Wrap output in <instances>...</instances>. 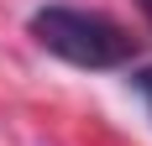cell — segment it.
<instances>
[{"instance_id":"3","label":"cell","mask_w":152,"mask_h":146,"mask_svg":"<svg viewBox=\"0 0 152 146\" xmlns=\"http://www.w3.org/2000/svg\"><path fill=\"white\" fill-rule=\"evenodd\" d=\"M137 5H142V16H147V21H152V0H137Z\"/></svg>"},{"instance_id":"2","label":"cell","mask_w":152,"mask_h":146,"mask_svg":"<svg viewBox=\"0 0 152 146\" xmlns=\"http://www.w3.org/2000/svg\"><path fill=\"white\" fill-rule=\"evenodd\" d=\"M131 84H137V89H142V99L152 104V68H137V73H131Z\"/></svg>"},{"instance_id":"1","label":"cell","mask_w":152,"mask_h":146,"mask_svg":"<svg viewBox=\"0 0 152 146\" xmlns=\"http://www.w3.org/2000/svg\"><path fill=\"white\" fill-rule=\"evenodd\" d=\"M26 31L37 37V47H47L53 58L74 63V68H126V63H137V37L121 26V21H110L100 11H79V5H42V11H31Z\"/></svg>"}]
</instances>
